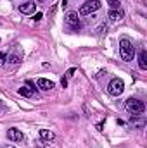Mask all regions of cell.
<instances>
[{"label": "cell", "instance_id": "5", "mask_svg": "<svg viewBox=\"0 0 147 148\" xmlns=\"http://www.w3.org/2000/svg\"><path fill=\"white\" fill-rule=\"evenodd\" d=\"M64 21H66V24L76 31V29H80L81 28V24H80V19H78V12H68L66 14V17H64Z\"/></svg>", "mask_w": 147, "mask_h": 148}, {"label": "cell", "instance_id": "1", "mask_svg": "<svg viewBox=\"0 0 147 148\" xmlns=\"http://www.w3.org/2000/svg\"><path fill=\"white\" fill-rule=\"evenodd\" d=\"M119 53H121L123 60H126V62L133 60V57H135V47H133V43L128 38H121L119 40Z\"/></svg>", "mask_w": 147, "mask_h": 148}, {"label": "cell", "instance_id": "17", "mask_svg": "<svg viewBox=\"0 0 147 148\" xmlns=\"http://www.w3.org/2000/svg\"><path fill=\"white\" fill-rule=\"evenodd\" d=\"M42 17H43V14H42V12H37V14L33 16V19H35V21H40Z\"/></svg>", "mask_w": 147, "mask_h": 148}, {"label": "cell", "instance_id": "2", "mask_svg": "<svg viewBox=\"0 0 147 148\" xmlns=\"http://www.w3.org/2000/svg\"><path fill=\"white\" fill-rule=\"evenodd\" d=\"M126 110L130 114H133V115L144 114L146 112V103L142 100H139V98H128L126 100Z\"/></svg>", "mask_w": 147, "mask_h": 148}, {"label": "cell", "instance_id": "6", "mask_svg": "<svg viewBox=\"0 0 147 148\" xmlns=\"http://www.w3.org/2000/svg\"><path fill=\"white\" fill-rule=\"evenodd\" d=\"M19 10H21L23 14H33V12L37 10V3H35L33 0H28V2H24L23 5H19Z\"/></svg>", "mask_w": 147, "mask_h": 148}, {"label": "cell", "instance_id": "9", "mask_svg": "<svg viewBox=\"0 0 147 148\" xmlns=\"http://www.w3.org/2000/svg\"><path fill=\"white\" fill-rule=\"evenodd\" d=\"M139 67H140L142 71L147 69V52L146 50H140V52H139Z\"/></svg>", "mask_w": 147, "mask_h": 148}, {"label": "cell", "instance_id": "10", "mask_svg": "<svg viewBox=\"0 0 147 148\" xmlns=\"http://www.w3.org/2000/svg\"><path fill=\"white\" fill-rule=\"evenodd\" d=\"M35 90H37V88H30V86L26 84V86H21V88H19V95H23V97H26V98H31V97L35 95Z\"/></svg>", "mask_w": 147, "mask_h": 148}, {"label": "cell", "instance_id": "16", "mask_svg": "<svg viewBox=\"0 0 147 148\" xmlns=\"http://www.w3.org/2000/svg\"><path fill=\"white\" fill-rule=\"evenodd\" d=\"M7 60V53H3V52H0V64H3Z\"/></svg>", "mask_w": 147, "mask_h": 148}, {"label": "cell", "instance_id": "8", "mask_svg": "<svg viewBox=\"0 0 147 148\" xmlns=\"http://www.w3.org/2000/svg\"><path fill=\"white\" fill-rule=\"evenodd\" d=\"M37 86L40 88V90H52L54 88V83L50 81V79H45V77H40V79H37Z\"/></svg>", "mask_w": 147, "mask_h": 148}, {"label": "cell", "instance_id": "13", "mask_svg": "<svg viewBox=\"0 0 147 148\" xmlns=\"http://www.w3.org/2000/svg\"><path fill=\"white\" fill-rule=\"evenodd\" d=\"M7 60H9V64H12V66H17V64H21L23 57H21L19 53H10V55H7Z\"/></svg>", "mask_w": 147, "mask_h": 148}, {"label": "cell", "instance_id": "18", "mask_svg": "<svg viewBox=\"0 0 147 148\" xmlns=\"http://www.w3.org/2000/svg\"><path fill=\"white\" fill-rule=\"evenodd\" d=\"M61 84H62V88H66V86H68V79H66V77H62V81H61Z\"/></svg>", "mask_w": 147, "mask_h": 148}, {"label": "cell", "instance_id": "20", "mask_svg": "<svg viewBox=\"0 0 147 148\" xmlns=\"http://www.w3.org/2000/svg\"><path fill=\"white\" fill-rule=\"evenodd\" d=\"M0 148H16V147H12V145H0Z\"/></svg>", "mask_w": 147, "mask_h": 148}, {"label": "cell", "instance_id": "7", "mask_svg": "<svg viewBox=\"0 0 147 148\" xmlns=\"http://www.w3.org/2000/svg\"><path fill=\"white\" fill-rule=\"evenodd\" d=\"M7 136H9L10 141H23V140H24V134H23L19 129H16V127H10V129L7 131Z\"/></svg>", "mask_w": 147, "mask_h": 148}, {"label": "cell", "instance_id": "12", "mask_svg": "<svg viewBox=\"0 0 147 148\" xmlns=\"http://www.w3.org/2000/svg\"><path fill=\"white\" fill-rule=\"evenodd\" d=\"M109 19L111 21H121L123 19V12L119 9H111L109 10Z\"/></svg>", "mask_w": 147, "mask_h": 148}, {"label": "cell", "instance_id": "19", "mask_svg": "<svg viewBox=\"0 0 147 148\" xmlns=\"http://www.w3.org/2000/svg\"><path fill=\"white\" fill-rule=\"evenodd\" d=\"M73 74H74V69H69V71H68V74H66V76H68V77H71Z\"/></svg>", "mask_w": 147, "mask_h": 148}, {"label": "cell", "instance_id": "21", "mask_svg": "<svg viewBox=\"0 0 147 148\" xmlns=\"http://www.w3.org/2000/svg\"><path fill=\"white\" fill-rule=\"evenodd\" d=\"M40 2H45V0H40Z\"/></svg>", "mask_w": 147, "mask_h": 148}, {"label": "cell", "instance_id": "11", "mask_svg": "<svg viewBox=\"0 0 147 148\" xmlns=\"http://www.w3.org/2000/svg\"><path fill=\"white\" fill-rule=\"evenodd\" d=\"M40 138H42L43 141H52V140L55 138V134H54L50 129H40Z\"/></svg>", "mask_w": 147, "mask_h": 148}, {"label": "cell", "instance_id": "14", "mask_svg": "<svg viewBox=\"0 0 147 148\" xmlns=\"http://www.w3.org/2000/svg\"><path fill=\"white\" fill-rule=\"evenodd\" d=\"M132 124H133L135 127H144V124H146V121H144V117H140V119H137V115H133V117H132Z\"/></svg>", "mask_w": 147, "mask_h": 148}, {"label": "cell", "instance_id": "15", "mask_svg": "<svg viewBox=\"0 0 147 148\" xmlns=\"http://www.w3.org/2000/svg\"><path fill=\"white\" fill-rule=\"evenodd\" d=\"M111 5V9H119V0H106Z\"/></svg>", "mask_w": 147, "mask_h": 148}, {"label": "cell", "instance_id": "3", "mask_svg": "<svg viewBox=\"0 0 147 148\" xmlns=\"http://www.w3.org/2000/svg\"><path fill=\"white\" fill-rule=\"evenodd\" d=\"M99 9H101V2H99V0H87V2L80 7V14H81V16H88V14L99 10Z\"/></svg>", "mask_w": 147, "mask_h": 148}, {"label": "cell", "instance_id": "4", "mask_svg": "<svg viewBox=\"0 0 147 148\" xmlns=\"http://www.w3.org/2000/svg\"><path fill=\"white\" fill-rule=\"evenodd\" d=\"M123 90H125V83L119 77H114L109 83V86H107V91H109L112 97H119L123 93Z\"/></svg>", "mask_w": 147, "mask_h": 148}]
</instances>
